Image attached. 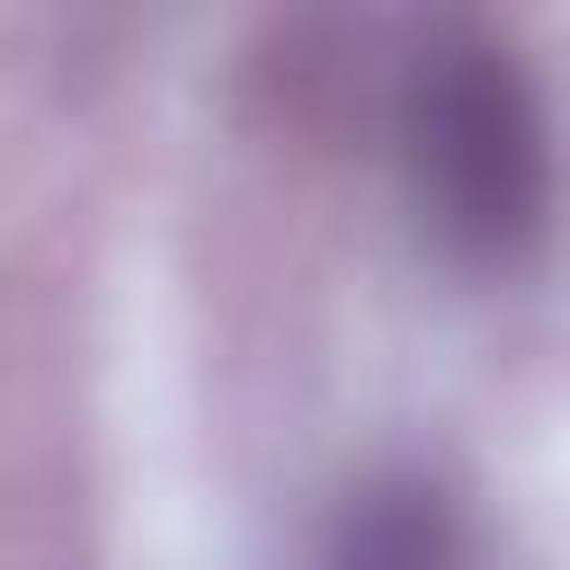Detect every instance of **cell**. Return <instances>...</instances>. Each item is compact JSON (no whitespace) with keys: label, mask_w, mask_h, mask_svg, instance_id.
Instances as JSON below:
<instances>
[{"label":"cell","mask_w":570,"mask_h":570,"mask_svg":"<svg viewBox=\"0 0 570 570\" xmlns=\"http://www.w3.org/2000/svg\"><path fill=\"white\" fill-rule=\"evenodd\" d=\"M312 570H463V508L428 472H374L330 508Z\"/></svg>","instance_id":"obj_2"},{"label":"cell","mask_w":570,"mask_h":570,"mask_svg":"<svg viewBox=\"0 0 570 570\" xmlns=\"http://www.w3.org/2000/svg\"><path fill=\"white\" fill-rule=\"evenodd\" d=\"M419 240L454 267H517L552 214V125L525 62L490 36H436L392 116Z\"/></svg>","instance_id":"obj_1"}]
</instances>
